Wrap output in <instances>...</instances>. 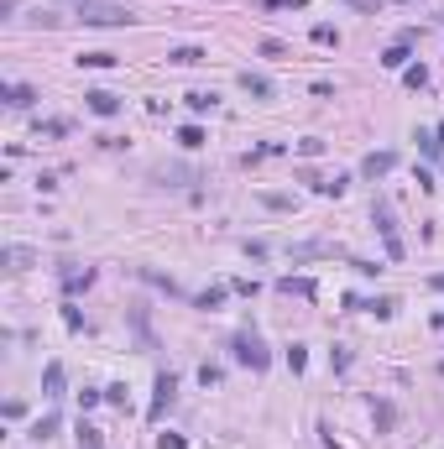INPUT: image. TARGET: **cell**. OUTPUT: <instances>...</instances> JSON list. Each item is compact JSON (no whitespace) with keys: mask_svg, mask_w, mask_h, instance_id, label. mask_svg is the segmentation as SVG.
Returning <instances> with one entry per match:
<instances>
[{"mask_svg":"<svg viewBox=\"0 0 444 449\" xmlns=\"http://www.w3.org/2000/svg\"><path fill=\"white\" fill-rule=\"evenodd\" d=\"M94 283V267H63V293H84V287Z\"/></svg>","mask_w":444,"mask_h":449,"instance_id":"obj_8","label":"cell"},{"mask_svg":"<svg viewBox=\"0 0 444 449\" xmlns=\"http://www.w3.org/2000/svg\"><path fill=\"white\" fill-rule=\"evenodd\" d=\"M261 204H267V209H293L288 193H261Z\"/></svg>","mask_w":444,"mask_h":449,"instance_id":"obj_31","label":"cell"},{"mask_svg":"<svg viewBox=\"0 0 444 449\" xmlns=\"http://www.w3.org/2000/svg\"><path fill=\"white\" fill-rule=\"evenodd\" d=\"M188 110H199V115H204V110H214V95H204V89H194V95H188Z\"/></svg>","mask_w":444,"mask_h":449,"instance_id":"obj_27","label":"cell"},{"mask_svg":"<svg viewBox=\"0 0 444 449\" xmlns=\"http://www.w3.org/2000/svg\"><path fill=\"white\" fill-rule=\"evenodd\" d=\"M345 189H351V178H329V183H319V193H324V199H340Z\"/></svg>","mask_w":444,"mask_h":449,"instance_id":"obj_24","label":"cell"},{"mask_svg":"<svg viewBox=\"0 0 444 449\" xmlns=\"http://www.w3.org/2000/svg\"><path fill=\"white\" fill-rule=\"evenodd\" d=\"M434 329H439V334H444V314H434Z\"/></svg>","mask_w":444,"mask_h":449,"instance_id":"obj_36","label":"cell"},{"mask_svg":"<svg viewBox=\"0 0 444 449\" xmlns=\"http://www.w3.org/2000/svg\"><path fill=\"white\" fill-rule=\"evenodd\" d=\"M308 366V355H304V345H288V371H293V376H298V371H304Z\"/></svg>","mask_w":444,"mask_h":449,"instance_id":"obj_25","label":"cell"},{"mask_svg":"<svg viewBox=\"0 0 444 449\" xmlns=\"http://www.w3.org/2000/svg\"><path fill=\"white\" fill-rule=\"evenodd\" d=\"M6 261H11L16 272H26V267H37V251H26V246H11V251H6Z\"/></svg>","mask_w":444,"mask_h":449,"instance_id":"obj_16","label":"cell"},{"mask_svg":"<svg viewBox=\"0 0 444 449\" xmlns=\"http://www.w3.org/2000/svg\"><path fill=\"white\" fill-rule=\"evenodd\" d=\"M63 324H68V329L79 334V329H84V314H79V308H63Z\"/></svg>","mask_w":444,"mask_h":449,"instance_id":"obj_34","label":"cell"},{"mask_svg":"<svg viewBox=\"0 0 444 449\" xmlns=\"http://www.w3.org/2000/svg\"><path fill=\"white\" fill-rule=\"evenodd\" d=\"M79 444L84 449H100V444H105V434H100L94 423H79Z\"/></svg>","mask_w":444,"mask_h":449,"instance_id":"obj_19","label":"cell"},{"mask_svg":"<svg viewBox=\"0 0 444 449\" xmlns=\"http://www.w3.org/2000/svg\"><path fill=\"white\" fill-rule=\"evenodd\" d=\"M79 21L84 26H126L131 11L120 0H79Z\"/></svg>","mask_w":444,"mask_h":449,"instance_id":"obj_2","label":"cell"},{"mask_svg":"<svg viewBox=\"0 0 444 449\" xmlns=\"http://www.w3.org/2000/svg\"><path fill=\"white\" fill-rule=\"evenodd\" d=\"M225 293H230V287H220V283H214V287H204V293L194 298V308H204V314H214V308L225 303Z\"/></svg>","mask_w":444,"mask_h":449,"instance_id":"obj_14","label":"cell"},{"mask_svg":"<svg viewBox=\"0 0 444 449\" xmlns=\"http://www.w3.org/2000/svg\"><path fill=\"white\" fill-rule=\"evenodd\" d=\"M220 376H225V371H220V366H210V361L199 366V381H204V387H220Z\"/></svg>","mask_w":444,"mask_h":449,"instance_id":"obj_29","label":"cell"},{"mask_svg":"<svg viewBox=\"0 0 444 449\" xmlns=\"http://www.w3.org/2000/svg\"><path fill=\"white\" fill-rule=\"evenodd\" d=\"M110 63H115V52H84L79 68H110Z\"/></svg>","mask_w":444,"mask_h":449,"instance_id":"obj_21","label":"cell"},{"mask_svg":"<svg viewBox=\"0 0 444 449\" xmlns=\"http://www.w3.org/2000/svg\"><path fill=\"white\" fill-rule=\"evenodd\" d=\"M235 84H241L246 95H257V99H272V79H267V73H251V68H246Z\"/></svg>","mask_w":444,"mask_h":449,"instance_id":"obj_9","label":"cell"},{"mask_svg":"<svg viewBox=\"0 0 444 449\" xmlns=\"http://www.w3.org/2000/svg\"><path fill=\"white\" fill-rule=\"evenodd\" d=\"M408 48H413V42H398V48H387V52H382V68H408V58H413Z\"/></svg>","mask_w":444,"mask_h":449,"instance_id":"obj_15","label":"cell"},{"mask_svg":"<svg viewBox=\"0 0 444 449\" xmlns=\"http://www.w3.org/2000/svg\"><path fill=\"white\" fill-rule=\"evenodd\" d=\"M178 146H188V152L204 146V126H183V131H178Z\"/></svg>","mask_w":444,"mask_h":449,"instance_id":"obj_17","label":"cell"},{"mask_svg":"<svg viewBox=\"0 0 444 449\" xmlns=\"http://www.w3.org/2000/svg\"><path fill=\"white\" fill-rule=\"evenodd\" d=\"M58 428H63V418H58V413H42V418L32 423V439H37V444H47V439L58 434Z\"/></svg>","mask_w":444,"mask_h":449,"instance_id":"obj_13","label":"cell"},{"mask_svg":"<svg viewBox=\"0 0 444 449\" xmlns=\"http://www.w3.org/2000/svg\"><path fill=\"white\" fill-rule=\"evenodd\" d=\"M235 361H241V366H251V371H267V366H272V350L261 345L257 329H241V334H235Z\"/></svg>","mask_w":444,"mask_h":449,"instance_id":"obj_3","label":"cell"},{"mask_svg":"<svg viewBox=\"0 0 444 449\" xmlns=\"http://www.w3.org/2000/svg\"><path fill=\"white\" fill-rule=\"evenodd\" d=\"M6 105H11V110H32L37 89H32V84H11V89H6Z\"/></svg>","mask_w":444,"mask_h":449,"instance_id":"obj_11","label":"cell"},{"mask_svg":"<svg viewBox=\"0 0 444 449\" xmlns=\"http://www.w3.org/2000/svg\"><path fill=\"white\" fill-rule=\"evenodd\" d=\"M434 136H439V152H444V126H439V131H434Z\"/></svg>","mask_w":444,"mask_h":449,"instance_id":"obj_37","label":"cell"},{"mask_svg":"<svg viewBox=\"0 0 444 449\" xmlns=\"http://www.w3.org/2000/svg\"><path fill=\"white\" fill-rule=\"evenodd\" d=\"M157 397H152V408H147V423H163V413H167V408H173V392H178V376H173V371H163V376H157Z\"/></svg>","mask_w":444,"mask_h":449,"instance_id":"obj_4","label":"cell"},{"mask_svg":"<svg viewBox=\"0 0 444 449\" xmlns=\"http://www.w3.org/2000/svg\"><path fill=\"white\" fill-rule=\"evenodd\" d=\"M308 37H314L319 48H335V42H340V32H335V26H329V21H319V26H314V32H308Z\"/></svg>","mask_w":444,"mask_h":449,"instance_id":"obj_18","label":"cell"},{"mask_svg":"<svg viewBox=\"0 0 444 449\" xmlns=\"http://www.w3.org/2000/svg\"><path fill=\"white\" fill-rule=\"evenodd\" d=\"M403 79H408V89H423V84H429V68L413 63V68H403Z\"/></svg>","mask_w":444,"mask_h":449,"instance_id":"obj_23","label":"cell"},{"mask_svg":"<svg viewBox=\"0 0 444 449\" xmlns=\"http://www.w3.org/2000/svg\"><path fill=\"white\" fill-rule=\"evenodd\" d=\"M157 449H188V439L183 434H163V439H157Z\"/></svg>","mask_w":444,"mask_h":449,"instance_id":"obj_32","label":"cell"},{"mask_svg":"<svg viewBox=\"0 0 444 449\" xmlns=\"http://www.w3.org/2000/svg\"><path fill=\"white\" fill-rule=\"evenodd\" d=\"M288 52V42H277V37H261V58H282Z\"/></svg>","mask_w":444,"mask_h":449,"instance_id":"obj_28","label":"cell"},{"mask_svg":"<svg viewBox=\"0 0 444 449\" xmlns=\"http://www.w3.org/2000/svg\"><path fill=\"white\" fill-rule=\"evenodd\" d=\"M141 277H147V283H152V287H163V293H178V283H173V277L152 272V267H141Z\"/></svg>","mask_w":444,"mask_h":449,"instance_id":"obj_22","label":"cell"},{"mask_svg":"<svg viewBox=\"0 0 444 449\" xmlns=\"http://www.w3.org/2000/svg\"><path fill=\"white\" fill-rule=\"evenodd\" d=\"M42 397H47V402L63 397V361H47V371H42Z\"/></svg>","mask_w":444,"mask_h":449,"instance_id":"obj_7","label":"cell"},{"mask_svg":"<svg viewBox=\"0 0 444 449\" xmlns=\"http://www.w3.org/2000/svg\"><path fill=\"white\" fill-rule=\"evenodd\" d=\"M324 152V142H319V136H304V142H298V157H319Z\"/></svg>","mask_w":444,"mask_h":449,"instance_id":"obj_30","label":"cell"},{"mask_svg":"<svg viewBox=\"0 0 444 449\" xmlns=\"http://www.w3.org/2000/svg\"><path fill=\"white\" fill-rule=\"evenodd\" d=\"M68 120H37V136H68Z\"/></svg>","mask_w":444,"mask_h":449,"instance_id":"obj_20","label":"cell"},{"mask_svg":"<svg viewBox=\"0 0 444 449\" xmlns=\"http://www.w3.org/2000/svg\"><path fill=\"white\" fill-rule=\"evenodd\" d=\"M371 224H376V236H382V246H387V256H392V261L408 256V246H403V236H398V220H392V204H387V199L371 204Z\"/></svg>","mask_w":444,"mask_h":449,"instance_id":"obj_1","label":"cell"},{"mask_svg":"<svg viewBox=\"0 0 444 449\" xmlns=\"http://www.w3.org/2000/svg\"><path fill=\"white\" fill-rule=\"evenodd\" d=\"M204 58H210V52H204V48H194V42H183V48H173V52H167V63H178V68H194V63H204Z\"/></svg>","mask_w":444,"mask_h":449,"instance_id":"obj_12","label":"cell"},{"mask_svg":"<svg viewBox=\"0 0 444 449\" xmlns=\"http://www.w3.org/2000/svg\"><path fill=\"white\" fill-rule=\"evenodd\" d=\"M230 293H246V298H251V293H257V277H235Z\"/></svg>","mask_w":444,"mask_h":449,"instance_id":"obj_33","label":"cell"},{"mask_svg":"<svg viewBox=\"0 0 444 449\" xmlns=\"http://www.w3.org/2000/svg\"><path fill=\"white\" fill-rule=\"evenodd\" d=\"M277 293H282V298H314L319 287H314V277H282Z\"/></svg>","mask_w":444,"mask_h":449,"instance_id":"obj_10","label":"cell"},{"mask_svg":"<svg viewBox=\"0 0 444 449\" xmlns=\"http://www.w3.org/2000/svg\"><path fill=\"white\" fill-rule=\"evenodd\" d=\"M84 105L94 110V115H120V95H110V89H89V95H84Z\"/></svg>","mask_w":444,"mask_h":449,"instance_id":"obj_6","label":"cell"},{"mask_svg":"<svg viewBox=\"0 0 444 449\" xmlns=\"http://www.w3.org/2000/svg\"><path fill=\"white\" fill-rule=\"evenodd\" d=\"M429 287H434V293H444V272H434V277H429Z\"/></svg>","mask_w":444,"mask_h":449,"instance_id":"obj_35","label":"cell"},{"mask_svg":"<svg viewBox=\"0 0 444 449\" xmlns=\"http://www.w3.org/2000/svg\"><path fill=\"white\" fill-rule=\"evenodd\" d=\"M308 0H261V11H304Z\"/></svg>","mask_w":444,"mask_h":449,"instance_id":"obj_26","label":"cell"},{"mask_svg":"<svg viewBox=\"0 0 444 449\" xmlns=\"http://www.w3.org/2000/svg\"><path fill=\"white\" fill-rule=\"evenodd\" d=\"M392 167H398V152H371V157H361V178H387L392 173Z\"/></svg>","mask_w":444,"mask_h":449,"instance_id":"obj_5","label":"cell"}]
</instances>
